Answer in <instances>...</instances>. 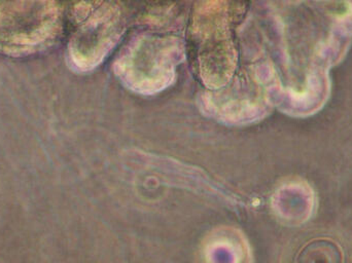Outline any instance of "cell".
<instances>
[{
	"instance_id": "3",
	"label": "cell",
	"mask_w": 352,
	"mask_h": 263,
	"mask_svg": "<svg viewBox=\"0 0 352 263\" xmlns=\"http://www.w3.org/2000/svg\"><path fill=\"white\" fill-rule=\"evenodd\" d=\"M117 16L111 10L97 12L72 37L69 53L80 68L93 67L103 58L118 34Z\"/></svg>"
},
{
	"instance_id": "2",
	"label": "cell",
	"mask_w": 352,
	"mask_h": 263,
	"mask_svg": "<svg viewBox=\"0 0 352 263\" xmlns=\"http://www.w3.org/2000/svg\"><path fill=\"white\" fill-rule=\"evenodd\" d=\"M177 47L168 38H142L134 43L120 60V69L126 78L150 82L155 78L163 84L175 69Z\"/></svg>"
},
{
	"instance_id": "1",
	"label": "cell",
	"mask_w": 352,
	"mask_h": 263,
	"mask_svg": "<svg viewBox=\"0 0 352 263\" xmlns=\"http://www.w3.org/2000/svg\"><path fill=\"white\" fill-rule=\"evenodd\" d=\"M59 27L55 0H0V52L32 53L53 41Z\"/></svg>"
}]
</instances>
